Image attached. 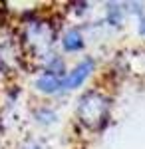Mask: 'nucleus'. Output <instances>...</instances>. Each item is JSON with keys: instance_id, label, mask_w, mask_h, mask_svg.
I'll list each match as a JSON object with an SVG mask.
<instances>
[{"instance_id": "nucleus-1", "label": "nucleus", "mask_w": 145, "mask_h": 149, "mask_svg": "<svg viewBox=\"0 0 145 149\" xmlns=\"http://www.w3.org/2000/svg\"><path fill=\"white\" fill-rule=\"evenodd\" d=\"M79 115H82V119L88 125H91V127L101 125L105 121V117H107V100L98 95V93H89L88 97L82 102Z\"/></svg>"}, {"instance_id": "nucleus-2", "label": "nucleus", "mask_w": 145, "mask_h": 149, "mask_svg": "<svg viewBox=\"0 0 145 149\" xmlns=\"http://www.w3.org/2000/svg\"><path fill=\"white\" fill-rule=\"evenodd\" d=\"M93 70V62L91 60H84L79 66H76V70L70 74V76H66L64 80H62V86L64 88H78L82 81L88 78V74Z\"/></svg>"}, {"instance_id": "nucleus-3", "label": "nucleus", "mask_w": 145, "mask_h": 149, "mask_svg": "<svg viewBox=\"0 0 145 149\" xmlns=\"http://www.w3.org/2000/svg\"><path fill=\"white\" fill-rule=\"evenodd\" d=\"M36 88L38 90H42V92H56V90H60V88H64L62 86V78L60 76H52V74H46V76H42L40 80L36 81Z\"/></svg>"}, {"instance_id": "nucleus-4", "label": "nucleus", "mask_w": 145, "mask_h": 149, "mask_svg": "<svg viewBox=\"0 0 145 149\" xmlns=\"http://www.w3.org/2000/svg\"><path fill=\"white\" fill-rule=\"evenodd\" d=\"M82 36H79L78 30H72V32H68L66 36H64V40H62V46H64V50L66 52H76V50H79L82 48Z\"/></svg>"}, {"instance_id": "nucleus-5", "label": "nucleus", "mask_w": 145, "mask_h": 149, "mask_svg": "<svg viewBox=\"0 0 145 149\" xmlns=\"http://www.w3.org/2000/svg\"><path fill=\"white\" fill-rule=\"evenodd\" d=\"M107 16H109V20H112L113 24H117V22H119V8H117L115 4H112V6H109V12H107Z\"/></svg>"}, {"instance_id": "nucleus-6", "label": "nucleus", "mask_w": 145, "mask_h": 149, "mask_svg": "<svg viewBox=\"0 0 145 149\" xmlns=\"http://www.w3.org/2000/svg\"><path fill=\"white\" fill-rule=\"evenodd\" d=\"M139 32L145 36V20H141V26H139Z\"/></svg>"}]
</instances>
